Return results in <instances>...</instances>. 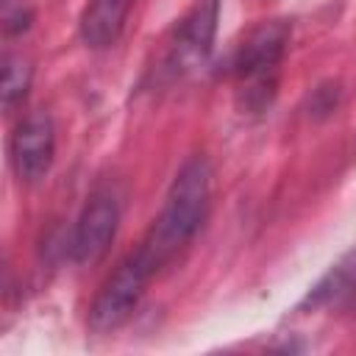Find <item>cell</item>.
<instances>
[{
    "mask_svg": "<svg viewBox=\"0 0 356 356\" xmlns=\"http://www.w3.org/2000/svg\"><path fill=\"white\" fill-rule=\"evenodd\" d=\"M292 25L286 19H264L253 25L231 56V78L236 83V103L248 114H261L270 108L281 61L286 56Z\"/></svg>",
    "mask_w": 356,
    "mask_h": 356,
    "instance_id": "7a4b0ae2",
    "label": "cell"
},
{
    "mask_svg": "<svg viewBox=\"0 0 356 356\" xmlns=\"http://www.w3.org/2000/svg\"><path fill=\"white\" fill-rule=\"evenodd\" d=\"M159 267H161V261L150 253V248L145 242L134 253H128L114 267V273L106 278L100 292L95 295L92 309H89V328L97 334H108V331L120 328L139 306V300Z\"/></svg>",
    "mask_w": 356,
    "mask_h": 356,
    "instance_id": "3957f363",
    "label": "cell"
},
{
    "mask_svg": "<svg viewBox=\"0 0 356 356\" xmlns=\"http://www.w3.org/2000/svg\"><path fill=\"white\" fill-rule=\"evenodd\" d=\"M217 17L220 0H195L186 8V14L172 25L161 58V72L170 81L189 75L209 58L217 33Z\"/></svg>",
    "mask_w": 356,
    "mask_h": 356,
    "instance_id": "277c9868",
    "label": "cell"
},
{
    "mask_svg": "<svg viewBox=\"0 0 356 356\" xmlns=\"http://www.w3.org/2000/svg\"><path fill=\"white\" fill-rule=\"evenodd\" d=\"M11 167L19 181L36 184L50 172L53 153H56V131L53 120L47 111H33L28 114L17 131L11 134Z\"/></svg>",
    "mask_w": 356,
    "mask_h": 356,
    "instance_id": "5b68a950",
    "label": "cell"
},
{
    "mask_svg": "<svg viewBox=\"0 0 356 356\" xmlns=\"http://www.w3.org/2000/svg\"><path fill=\"white\" fill-rule=\"evenodd\" d=\"M211 206V167L203 156H192L175 172L164 206L145 236L150 253L164 264L172 253H178L206 222Z\"/></svg>",
    "mask_w": 356,
    "mask_h": 356,
    "instance_id": "6da1fadb",
    "label": "cell"
},
{
    "mask_svg": "<svg viewBox=\"0 0 356 356\" xmlns=\"http://www.w3.org/2000/svg\"><path fill=\"white\" fill-rule=\"evenodd\" d=\"M134 0H89L81 14V39L92 50L111 47L128 19Z\"/></svg>",
    "mask_w": 356,
    "mask_h": 356,
    "instance_id": "ba28073f",
    "label": "cell"
},
{
    "mask_svg": "<svg viewBox=\"0 0 356 356\" xmlns=\"http://www.w3.org/2000/svg\"><path fill=\"white\" fill-rule=\"evenodd\" d=\"M117 225H120V203L114 200L111 192H95L83 206L72 231L70 253L75 264H97L106 256L108 245L114 242Z\"/></svg>",
    "mask_w": 356,
    "mask_h": 356,
    "instance_id": "8992f818",
    "label": "cell"
},
{
    "mask_svg": "<svg viewBox=\"0 0 356 356\" xmlns=\"http://www.w3.org/2000/svg\"><path fill=\"white\" fill-rule=\"evenodd\" d=\"M31 61L22 56H6L3 61V106L11 108L14 103H22L31 86Z\"/></svg>",
    "mask_w": 356,
    "mask_h": 356,
    "instance_id": "9c48e42d",
    "label": "cell"
},
{
    "mask_svg": "<svg viewBox=\"0 0 356 356\" xmlns=\"http://www.w3.org/2000/svg\"><path fill=\"white\" fill-rule=\"evenodd\" d=\"M356 306V248L348 250L331 270L312 286L303 309H353Z\"/></svg>",
    "mask_w": 356,
    "mask_h": 356,
    "instance_id": "52a82bcc",
    "label": "cell"
}]
</instances>
